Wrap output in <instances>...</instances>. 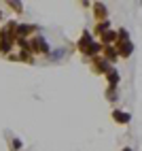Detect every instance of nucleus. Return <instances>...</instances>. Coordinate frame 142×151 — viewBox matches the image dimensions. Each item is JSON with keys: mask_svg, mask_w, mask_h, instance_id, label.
I'll list each match as a JSON object with an SVG mask.
<instances>
[{"mask_svg": "<svg viewBox=\"0 0 142 151\" xmlns=\"http://www.w3.org/2000/svg\"><path fill=\"white\" fill-rule=\"evenodd\" d=\"M115 119H119V122H127V117H125V115H115Z\"/></svg>", "mask_w": 142, "mask_h": 151, "instance_id": "nucleus-1", "label": "nucleus"}]
</instances>
